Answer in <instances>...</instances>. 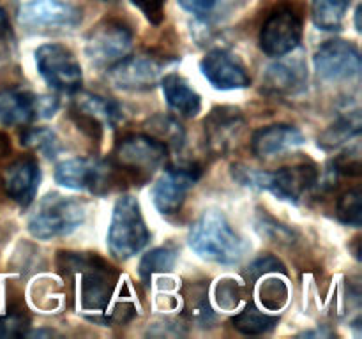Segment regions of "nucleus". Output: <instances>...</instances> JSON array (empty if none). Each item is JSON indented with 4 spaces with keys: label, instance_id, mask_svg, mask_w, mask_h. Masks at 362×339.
Listing matches in <instances>:
<instances>
[{
    "label": "nucleus",
    "instance_id": "obj_1",
    "mask_svg": "<svg viewBox=\"0 0 362 339\" xmlns=\"http://www.w3.org/2000/svg\"><path fill=\"white\" fill-rule=\"evenodd\" d=\"M59 268L74 285L78 307L90 321L126 323L136 314V304L126 292L119 268L92 253H59Z\"/></svg>",
    "mask_w": 362,
    "mask_h": 339
},
{
    "label": "nucleus",
    "instance_id": "obj_2",
    "mask_svg": "<svg viewBox=\"0 0 362 339\" xmlns=\"http://www.w3.org/2000/svg\"><path fill=\"white\" fill-rule=\"evenodd\" d=\"M189 246L204 260L219 265H235L246 253L243 237L218 210H209L189 230Z\"/></svg>",
    "mask_w": 362,
    "mask_h": 339
},
{
    "label": "nucleus",
    "instance_id": "obj_3",
    "mask_svg": "<svg viewBox=\"0 0 362 339\" xmlns=\"http://www.w3.org/2000/svg\"><path fill=\"white\" fill-rule=\"evenodd\" d=\"M232 177L240 186L265 189L279 200L299 203L300 198L318 182L320 173L313 162H299L276 172H262L246 165H232Z\"/></svg>",
    "mask_w": 362,
    "mask_h": 339
},
{
    "label": "nucleus",
    "instance_id": "obj_4",
    "mask_svg": "<svg viewBox=\"0 0 362 339\" xmlns=\"http://www.w3.org/2000/svg\"><path fill=\"white\" fill-rule=\"evenodd\" d=\"M85 215L83 201L60 193H48L28 219V232L39 240L66 237L83 225Z\"/></svg>",
    "mask_w": 362,
    "mask_h": 339
},
{
    "label": "nucleus",
    "instance_id": "obj_5",
    "mask_svg": "<svg viewBox=\"0 0 362 339\" xmlns=\"http://www.w3.org/2000/svg\"><path fill=\"white\" fill-rule=\"evenodd\" d=\"M151 240V232L141 215L140 203L131 194L115 201L108 228V249L117 260H129Z\"/></svg>",
    "mask_w": 362,
    "mask_h": 339
},
{
    "label": "nucleus",
    "instance_id": "obj_6",
    "mask_svg": "<svg viewBox=\"0 0 362 339\" xmlns=\"http://www.w3.org/2000/svg\"><path fill=\"white\" fill-rule=\"evenodd\" d=\"M168 157V147L158 138L144 133L124 136L113 150L112 162L119 172L129 173L136 180H147Z\"/></svg>",
    "mask_w": 362,
    "mask_h": 339
},
{
    "label": "nucleus",
    "instance_id": "obj_7",
    "mask_svg": "<svg viewBox=\"0 0 362 339\" xmlns=\"http://www.w3.org/2000/svg\"><path fill=\"white\" fill-rule=\"evenodd\" d=\"M119 170L112 161H99L94 157H73L59 162L55 180L62 187L74 191H87L90 194L110 193L119 182Z\"/></svg>",
    "mask_w": 362,
    "mask_h": 339
},
{
    "label": "nucleus",
    "instance_id": "obj_8",
    "mask_svg": "<svg viewBox=\"0 0 362 339\" xmlns=\"http://www.w3.org/2000/svg\"><path fill=\"white\" fill-rule=\"evenodd\" d=\"M303 39V14L293 4L281 2L267 14L260 30V48L269 56H285Z\"/></svg>",
    "mask_w": 362,
    "mask_h": 339
},
{
    "label": "nucleus",
    "instance_id": "obj_9",
    "mask_svg": "<svg viewBox=\"0 0 362 339\" xmlns=\"http://www.w3.org/2000/svg\"><path fill=\"white\" fill-rule=\"evenodd\" d=\"M133 48V32L120 20L99 21L85 39V55L99 67H112L126 59Z\"/></svg>",
    "mask_w": 362,
    "mask_h": 339
},
{
    "label": "nucleus",
    "instance_id": "obj_10",
    "mask_svg": "<svg viewBox=\"0 0 362 339\" xmlns=\"http://www.w3.org/2000/svg\"><path fill=\"white\" fill-rule=\"evenodd\" d=\"M35 66L42 80L62 94H76L81 88V67L69 48L57 42L35 49Z\"/></svg>",
    "mask_w": 362,
    "mask_h": 339
},
{
    "label": "nucleus",
    "instance_id": "obj_11",
    "mask_svg": "<svg viewBox=\"0 0 362 339\" xmlns=\"http://www.w3.org/2000/svg\"><path fill=\"white\" fill-rule=\"evenodd\" d=\"M71 117L85 134L99 140L105 127L115 129L122 122L124 112L113 99L78 90L71 106Z\"/></svg>",
    "mask_w": 362,
    "mask_h": 339
},
{
    "label": "nucleus",
    "instance_id": "obj_12",
    "mask_svg": "<svg viewBox=\"0 0 362 339\" xmlns=\"http://www.w3.org/2000/svg\"><path fill=\"white\" fill-rule=\"evenodd\" d=\"M59 109V101L49 95H37L20 88L0 90V124L27 126L39 119H49Z\"/></svg>",
    "mask_w": 362,
    "mask_h": 339
},
{
    "label": "nucleus",
    "instance_id": "obj_13",
    "mask_svg": "<svg viewBox=\"0 0 362 339\" xmlns=\"http://www.w3.org/2000/svg\"><path fill=\"white\" fill-rule=\"evenodd\" d=\"M202 168L194 162L172 166L166 170L152 187V201L161 214L172 215L182 208L191 187L200 180Z\"/></svg>",
    "mask_w": 362,
    "mask_h": 339
},
{
    "label": "nucleus",
    "instance_id": "obj_14",
    "mask_svg": "<svg viewBox=\"0 0 362 339\" xmlns=\"http://www.w3.org/2000/svg\"><path fill=\"white\" fill-rule=\"evenodd\" d=\"M165 66V60L154 55H127L108 67V80L119 90L145 92L156 87Z\"/></svg>",
    "mask_w": 362,
    "mask_h": 339
},
{
    "label": "nucleus",
    "instance_id": "obj_15",
    "mask_svg": "<svg viewBox=\"0 0 362 339\" xmlns=\"http://www.w3.org/2000/svg\"><path fill=\"white\" fill-rule=\"evenodd\" d=\"M315 71L327 81H345L359 76L361 53L354 42L332 39L324 42L313 56Z\"/></svg>",
    "mask_w": 362,
    "mask_h": 339
},
{
    "label": "nucleus",
    "instance_id": "obj_16",
    "mask_svg": "<svg viewBox=\"0 0 362 339\" xmlns=\"http://www.w3.org/2000/svg\"><path fill=\"white\" fill-rule=\"evenodd\" d=\"M246 120L235 106H216L204 120L205 143L214 155H225L235 147Z\"/></svg>",
    "mask_w": 362,
    "mask_h": 339
},
{
    "label": "nucleus",
    "instance_id": "obj_17",
    "mask_svg": "<svg viewBox=\"0 0 362 339\" xmlns=\"http://www.w3.org/2000/svg\"><path fill=\"white\" fill-rule=\"evenodd\" d=\"M20 23L30 28H74L81 11L64 0H30L20 9Z\"/></svg>",
    "mask_w": 362,
    "mask_h": 339
},
{
    "label": "nucleus",
    "instance_id": "obj_18",
    "mask_svg": "<svg viewBox=\"0 0 362 339\" xmlns=\"http://www.w3.org/2000/svg\"><path fill=\"white\" fill-rule=\"evenodd\" d=\"M202 74L218 90H235L251 85L246 66L233 53L223 48L211 49L200 62Z\"/></svg>",
    "mask_w": 362,
    "mask_h": 339
},
{
    "label": "nucleus",
    "instance_id": "obj_19",
    "mask_svg": "<svg viewBox=\"0 0 362 339\" xmlns=\"http://www.w3.org/2000/svg\"><path fill=\"white\" fill-rule=\"evenodd\" d=\"M41 182L39 162L32 155H21L14 159L2 172V186L7 196L20 207H28L37 194Z\"/></svg>",
    "mask_w": 362,
    "mask_h": 339
},
{
    "label": "nucleus",
    "instance_id": "obj_20",
    "mask_svg": "<svg viewBox=\"0 0 362 339\" xmlns=\"http://www.w3.org/2000/svg\"><path fill=\"white\" fill-rule=\"evenodd\" d=\"M304 145V134L290 124H272L258 129L251 138V152L258 159H271Z\"/></svg>",
    "mask_w": 362,
    "mask_h": 339
},
{
    "label": "nucleus",
    "instance_id": "obj_21",
    "mask_svg": "<svg viewBox=\"0 0 362 339\" xmlns=\"http://www.w3.org/2000/svg\"><path fill=\"white\" fill-rule=\"evenodd\" d=\"M308 67L303 59H285L271 64L264 74V90L272 95H293L304 90Z\"/></svg>",
    "mask_w": 362,
    "mask_h": 339
},
{
    "label": "nucleus",
    "instance_id": "obj_22",
    "mask_svg": "<svg viewBox=\"0 0 362 339\" xmlns=\"http://www.w3.org/2000/svg\"><path fill=\"white\" fill-rule=\"evenodd\" d=\"M163 95H165L166 102L170 108L179 115L187 117H197L202 109V97L187 80H184L180 74L170 73L166 74L161 80Z\"/></svg>",
    "mask_w": 362,
    "mask_h": 339
},
{
    "label": "nucleus",
    "instance_id": "obj_23",
    "mask_svg": "<svg viewBox=\"0 0 362 339\" xmlns=\"http://www.w3.org/2000/svg\"><path fill=\"white\" fill-rule=\"evenodd\" d=\"M279 274H285V272H265V274L258 275L257 279L251 281L253 285H258L260 304L267 311L281 309L288 300V286H286L285 279L279 278Z\"/></svg>",
    "mask_w": 362,
    "mask_h": 339
},
{
    "label": "nucleus",
    "instance_id": "obj_24",
    "mask_svg": "<svg viewBox=\"0 0 362 339\" xmlns=\"http://www.w3.org/2000/svg\"><path fill=\"white\" fill-rule=\"evenodd\" d=\"M278 321L279 316L260 309L255 304H247L240 313H237L232 318L233 328H237V331L246 335L267 334V332H271L278 325Z\"/></svg>",
    "mask_w": 362,
    "mask_h": 339
},
{
    "label": "nucleus",
    "instance_id": "obj_25",
    "mask_svg": "<svg viewBox=\"0 0 362 339\" xmlns=\"http://www.w3.org/2000/svg\"><path fill=\"white\" fill-rule=\"evenodd\" d=\"M350 4L352 0H313L311 13H313L315 25L320 30H339Z\"/></svg>",
    "mask_w": 362,
    "mask_h": 339
},
{
    "label": "nucleus",
    "instance_id": "obj_26",
    "mask_svg": "<svg viewBox=\"0 0 362 339\" xmlns=\"http://www.w3.org/2000/svg\"><path fill=\"white\" fill-rule=\"evenodd\" d=\"M177 258H179V249L173 246H163L148 251L147 254H144L140 265H138L140 278L145 282H148L152 275L166 274V272H170L175 267Z\"/></svg>",
    "mask_w": 362,
    "mask_h": 339
},
{
    "label": "nucleus",
    "instance_id": "obj_27",
    "mask_svg": "<svg viewBox=\"0 0 362 339\" xmlns=\"http://www.w3.org/2000/svg\"><path fill=\"white\" fill-rule=\"evenodd\" d=\"M361 133V117L359 112L349 113L346 117H341L336 124H332L327 131L320 136V145L325 150L339 147L345 141H350L352 138H357Z\"/></svg>",
    "mask_w": 362,
    "mask_h": 339
},
{
    "label": "nucleus",
    "instance_id": "obj_28",
    "mask_svg": "<svg viewBox=\"0 0 362 339\" xmlns=\"http://www.w3.org/2000/svg\"><path fill=\"white\" fill-rule=\"evenodd\" d=\"M20 140L23 147L34 148L46 157H57V154L62 150L59 138L49 127H27L20 134Z\"/></svg>",
    "mask_w": 362,
    "mask_h": 339
},
{
    "label": "nucleus",
    "instance_id": "obj_29",
    "mask_svg": "<svg viewBox=\"0 0 362 339\" xmlns=\"http://www.w3.org/2000/svg\"><path fill=\"white\" fill-rule=\"evenodd\" d=\"M148 131H151V136L158 138L168 148H180L184 145V138H186L182 126L168 115L152 117L148 120Z\"/></svg>",
    "mask_w": 362,
    "mask_h": 339
},
{
    "label": "nucleus",
    "instance_id": "obj_30",
    "mask_svg": "<svg viewBox=\"0 0 362 339\" xmlns=\"http://www.w3.org/2000/svg\"><path fill=\"white\" fill-rule=\"evenodd\" d=\"M336 215L343 225L359 228L362 222V201L359 189H350L339 196L338 203H336Z\"/></svg>",
    "mask_w": 362,
    "mask_h": 339
},
{
    "label": "nucleus",
    "instance_id": "obj_31",
    "mask_svg": "<svg viewBox=\"0 0 362 339\" xmlns=\"http://www.w3.org/2000/svg\"><path fill=\"white\" fill-rule=\"evenodd\" d=\"M276 270L285 272V267H283V263L276 256H272V254H265V256H260L258 260H255L253 263L247 267L246 279L247 282H251L253 279H257L258 275L265 274V272H276Z\"/></svg>",
    "mask_w": 362,
    "mask_h": 339
},
{
    "label": "nucleus",
    "instance_id": "obj_32",
    "mask_svg": "<svg viewBox=\"0 0 362 339\" xmlns=\"http://www.w3.org/2000/svg\"><path fill=\"white\" fill-rule=\"evenodd\" d=\"M152 25H159L165 18L166 0H131Z\"/></svg>",
    "mask_w": 362,
    "mask_h": 339
},
{
    "label": "nucleus",
    "instance_id": "obj_33",
    "mask_svg": "<svg viewBox=\"0 0 362 339\" xmlns=\"http://www.w3.org/2000/svg\"><path fill=\"white\" fill-rule=\"evenodd\" d=\"M14 49V32L6 11L0 6V59H6Z\"/></svg>",
    "mask_w": 362,
    "mask_h": 339
},
{
    "label": "nucleus",
    "instance_id": "obj_34",
    "mask_svg": "<svg viewBox=\"0 0 362 339\" xmlns=\"http://www.w3.org/2000/svg\"><path fill=\"white\" fill-rule=\"evenodd\" d=\"M239 293H240V286L233 281H223L221 285L218 286V300L219 306L226 307H235L239 304Z\"/></svg>",
    "mask_w": 362,
    "mask_h": 339
},
{
    "label": "nucleus",
    "instance_id": "obj_35",
    "mask_svg": "<svg viewBox=\"0 0 362 339\" xmlns=\"http://www.w3.org/2000/svg\"><path fill=\"white\" fill-rule=\"evenodd\" d=\"M179 4L187 13L197 14V16H207L216 7L218 0H179Z\"/></svg>",
    "mask_w": 362,
    "mask_h": 339
}]
</instances>
